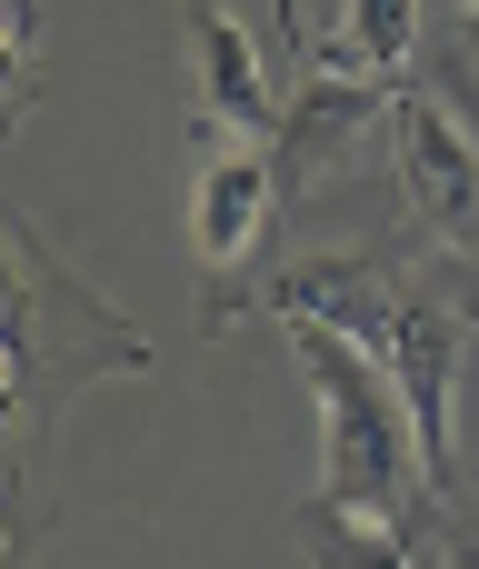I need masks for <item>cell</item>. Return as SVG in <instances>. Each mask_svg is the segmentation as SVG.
<instances>
[{"mask_svg":"<svg viewBox=\"0 0 479 569\" xmlns=\"http://www.w3.org/2000/svg\"><path fill=\"white\" fill-rule=\"evenodd\" d=\"M390 110V80H340V70H310V90L280 110V130H270V160H280V190H300L360 120H380Z\"/></svg>","mask_w":479,"mask_h":569,"instance_id":"cell-8","label":"cell"},{"mask_svg":"<svg viewBox=\"0 0 479 569\" xmlns=\"http://www.w3.org/2000/svg\"><path fill=\"white\" fill-rule=\"evenodd\" d=\"M440 569H479V540H460V530H450V540H440Z\"/></svg>","mask_w":479,"mask_h":569,"instance_id":"cell-12","label":"cell"},{"mask_svg":"<svg viewBox=\"0 0 479 569\" xmlns=\"http://www.w3.org/2000/svg\"><path fill=\"white\" fill-rule=\"evenodd\" d=\"M290 350H300V380L320 400V500L390 520L420 480V440H410V410H400L390 370L320 320H290Z\"/></svg>","mask_w":479,"mask_h":569,"instance_id":"cell-1","label":"cell"},{"mask_svg":"<svg viewBox=\"0 0 479 569\" xmlns=\"http://www.w3.org/2000/svg\"><path fill=\"white\" fill-rule=\"evenodd\" d=\"M470 330H479V300H470Z\"/></svg>","mask_w":479,"mask_h":569,"instance_id":"cell-13","label":"cell"},{"mask_svg":"<svg viewBox=\"0 0 479 569\" xmlns=\"http://www.w3.org/2000/svg\"><path fill=\"white\" fill-rule=\"evenodd\" d=\"M180 10H190V40H200V110H210V130L270 140V130H280V100H270L260 40H250L220 0H180Z\"/></svg>","mask_w":479,"mask_h":569,"instance_id":"cell-6","label":"cell"},{"mask_svg":"<svg viewBox=\"0 0 479 569\" xmlns=\"http://www.w3.org/2000/svg\"><path fill=\"white\" fill-rule=\"evenodd\" d=\"M370 360L390 370V390H400V410H410L430 510H450V490H460V460H450V410H460V320L430 310V300H390Z\"/></svg>","mask_w":479,"mask_h":569,"instance_id":"cell-3","label":"cell"},{"mask_svg":"<svg viewBox=\"0 0 479 569\" xmlns=\"http://www.w3.org/2000/svg\"><path fill=\"white\" fill-rule=\"evenodd\" d=\"M270 210H280L270 140H240V130L200 120V170H190V250H200V270H240L270 240Z\"/></svg>","mask_w":479,"mask_h":569,"instance_id":"cell-5","label":"cell"},{"mask_svg":"<svg viewBox=\"0 0 479 569\" xmlns=\"http://www.w3.org/2000/svg\"><path fill=\"white\" fill-rule=\"evenodd\" d=\"M250 300H260V310H280V320H320V330H340V340H360V350H370L400 290H390L370 260H300V270L260 280Z\"/></svg>","mask_w":479,"mask_h":569,"instance_id":"cell-7","label":"cell"},{"mask_svg":"<svg viewBox=\"0 0 479 569\" xmlns=\"http://www.w3.org/2000/svg\"><path fill=\"white\" fill-rule=\"evenodd\" d=\"M100 370H150V340L110 300H90V280H70L30 220H10V410L40 420L70 380Z\"/></svg>","mask_w":479,"mask_h":569,"instance_id":"cell-2","label":"cell"},{"mask_svg":"<svg viewBox=\"0 0 479 569\" xmlns=\"http://www.w3.org/2000/svg\"><path fill=\"white\" fill-rule=\"evenodd\" d=\"M410 40H420V0H330V20L300 50L310 70H340V80H400Z\"/></svg>","mask_w":479,"mask_h":569,"instance_id":"cell-9","label":"cell"},{"mask_svg":"<svg viewBox=\"0 0 479 569\" xmlns=\"http://www.w3.org/2000/svg\"><path fill=\"white\" fill-rule=\"evenodd\" d=\"M300 530H310V560H320V569H420V560H410V540H400L380 510H330V500H310Z\"/></svg>","mask_w":479,"mask_h":569,"instance_id":"cell-10","label":"cell"},{"mask_svg":"<svg viewBox=\"0 0 479 569\" xmlns=\"http://www.w3.org/2000/svg\"><path fill=\"white\" fill-rule=\"evenodd\" d=\"M380 130H390V160H400V180H410V210H420L450 250H479V130L440 100V90H410V80H390Z\"/></svg>","mask_w":479,"mask_h":569,"instance_id":"cell-4","label":"cell"},{"mask_svg":"<svg viewBox=\"0 0 479 569\" xmlns=\"http://www.w3.org/2000/svg\"><path fill=\"white\" fill-rule=\"evenodd\" d=\"M0 30H10V110H30V90H40V0H0Z\"/></svg>","mask_w":479,"mask_h":569,"instance_id":"cell-11","label":"cell"}]
</instances>
